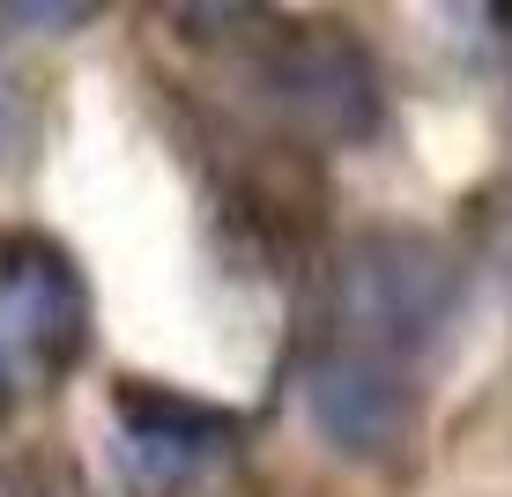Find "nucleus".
I'll return each mask as SVG.
<instances>
[{"instance_id":"obj_1","label":"nucleus","mask_w":512,"mask_h":497,"mask_svg":"<svg viewBox=\"0 0 512 497\" xmlns=\"http://www.w3.org/2000/svg\"><path fill=\"white\" fill-rule=\"evenodd\" d=\"M461 260L423 230H372L334 260L327 282V342L416 371L461 319Z\"/></svg>"},{"instance_id":"obj_2","label":"nucleus","mask_w":512,"mask_h":497,"mask_svg":"<svg viewBox=\"0 0 512 497\" xmlns=\"http://www.w3.org/2000/svg\"><path fill=\"white\" fill-rule=\"evenodd\" d=\"M260 97L282 127L349 149V141H372L386 119L372 52L349 38L342 23H290L268 15L260 23Z\"/></svg>"},{"instance_id":"obj_3","label":"nucleus","mask_w":512,"mask_h":497,"mask_svg":"<svg viewBox=\"0 0 512 497\" xmlns=\"http://www.w3.org/2000/svg\"><path fill=\"white\" fill-rule=\"evenodd\" d=\"M90 349V282L45 230H0V379L60 386Z\"/></svg>"},{"instance_id":"obj_4","label":"nucleus","mask_w":512,"mask_h":497,"mask_svg":"<svg viewBox=\"0 0 512 497\" xmlns=\"http://www.w3.org/2000/svg\"><path fill=\"white\" fill-rule=\"evenodd\" d=\"M238 453V416L171 386H119L112 394V460L134 497H179Z\"/></svg>"},{"instance_id":"obj_5","label":"nucleus","mask_w":512,"mask_h":497,"mask_svg":"<svg viewBox=\"0 0 512 497\" xmlns=\"http://www.w3.org/2000/svg\"><path fill=\"white\" fill-rule=\"evenodd\" d=\"M305 408L320 423V438L342 446L349 460H394L416 431V371L320 342L305 364Z\"/></svg>"},{"instance_id":"obj_6","label":"nucleus","mask_w":512,"mask_h":497,"mask_svg":"<svg viewBox=\"0 0 512 497\" xmlns=\"http://www.w3.org/2000/svg\"><path fill=\"white\" fill-rule=\"evenodd\" d=\"M0 497H82V483L60 460H15V468L0 475Z\"/></svg>"},{"instance_id":"obj_7","label":"nucleus","mask_w":512,"mask_h":497,"mask_svg":"<svg viewBox=\"0 0 512 497\" xmlns=\"http://www.w3.org/2000/svg\"><path fill=\"white\" fill-rule=\"evenodd\" d=\"M23 134H30V119H23V90H15V75L0 67V164H8V156H23Z\"/></svg>"},{"instance_id":"obj_8","label":"nucleus","mask_w":512,"mask_h":497,"mask_svg":"<svg viewBox=\"0 0 512 497\" xmlns=\"http://www.w3.org/2000/svg\"><path fill=\"white\" fill-rule=\"evenodd\" d=\"M8 401H15V386H8V379H0V416H8Z\"/></svg>"}]
</instances>
